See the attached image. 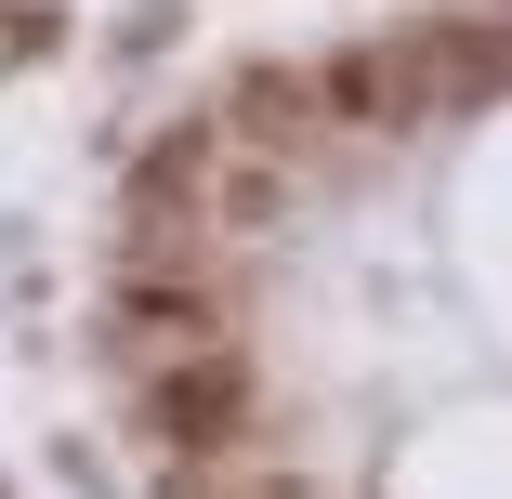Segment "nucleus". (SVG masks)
I'll return each mask as SVG.
<instances>
[{
    "label": "nucleus",
    "mask_w": 512,
    "mask_h": 499,
    "mask_svg": "<svg viewBox=\"0 0 512 499\" xmlns=\"http://www.w3.org/2000/svg\"><path fill=\"white\" fill-rule=\"evenodd\" d=\"M237 421H250V368H237V355H184V368H158V394H145V434H158L171 460H224Z\"/></svg>",
    "instance_id": "nucleus-1"
},
{
    "label": "nucleus",
    "mask_w": 512,
    "mask_h": 499,
    "mask_svg": "<svg viewBox=\"0 0 512 499\" xmlns=\"http://www.w3.org/2000/svg\"><path fill=\"white\" fill-rule=\"evenodd\" d=\"M329 106H355L368 132H407V119L434 106V66H421V53H394V40H368V53L329 66Z\"/></svg>",
    "instance_id": "nucleus-2"
},
{
    "label": "nucleus",
    "mask_w": 512,
    "mask_h": 499,
    "mask_svg": "<svg viewBox=\"0 0 512 499\" xmlns=\"http://www.w3.org/2000/svg\"><path fill=\"white\" fill-rule=\"evenodd\" d=\"M119 329H132L145 355H171V368H184V355H224L211 303H197V289H158V276H132V289H119Z\"/></svg>",
    "instance_id": "nucleus-3"
},
{
    "label": "nucleus",
    "mask_w": 512,
    "mask_h": 499,
    "mask_svg": "<svg viewBox=\"0 0 512 499\" xmlns=\"http://www.w3.org/2000/svg\"><path fill=\"white\" fill-rule=\"evenodd\" d=\"M237 119H250V145H302V132L329 119V92L289 79V66H250V79H237Z\"/></svg>",
    "instance_id": "nucleus-4"
}]
</instances>
